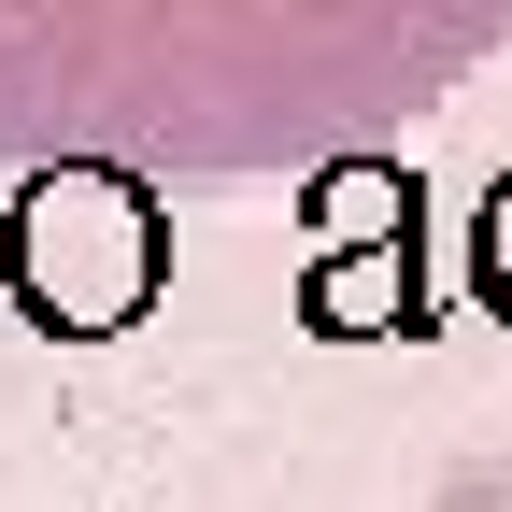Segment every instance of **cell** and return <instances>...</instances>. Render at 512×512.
<instances>
[{
    "label": "cell",
    "instance_id": "1",
    "mask_svg": "<svg viewBox=\"0 0 512 512\" xmlns=\"http://www.w3.org/2000/svg\"><path fill=\"white\" fill-rule=\"evenodd\" d=\"M512 43V0H0V157L29 171H342Z\"/></svg>",
    "mask_w": 512,
    "mask_h": 512
},
{
    "label": "cell",
    "instance_id": "3",
    "mask_svg": "<svg viewBox=\"0 0 512 512\" xmlns=\"http://www.w3.org/2000/svg\"><path fill=\"white\" fill-rule=\"evenodd\" d=\"M484 299L512 313V185H498V214H484Z\"/></svg>",
    "mask_w": 512,
    "mask_h": 512
},
{
    "label": "cell",
    "instance_id": "2",
    "mask_svg": "<svg viewBox=\"0 0 512 512\" xmlns=\"http://www.w3.org/2000/svg\"><path fill=\"white\" fill-rule=\"evenodd\" d=\"M15 299L43 328H128L157 299V185L128 171H29V214H15Z\"/></svg>",
    "mask_w": 512,
    "mask_h": 512
}]
</instances>
